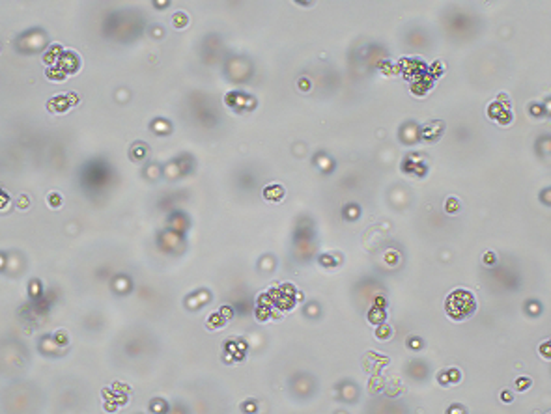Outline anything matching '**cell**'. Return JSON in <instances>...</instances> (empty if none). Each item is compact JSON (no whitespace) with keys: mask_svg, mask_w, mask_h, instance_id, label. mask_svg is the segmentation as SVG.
<instances>
[{"mask_svg":"<svg viewBox=\"0 0 551 414\" xmlns=\"http://www.w3.org/2000/svg\"><path fill=\"white\" fill-rule=\"evenodd\" d=\"M447 310L452 318L464 319L467 315H471L475 310V299L473 295L465 289H458L449 297V303H447Z\"/></svg>","mask_w":551,"mask_h":414,"instance_id":"6da1fadb","label":"cell"}]
</instances>
